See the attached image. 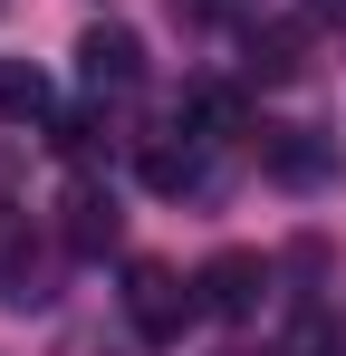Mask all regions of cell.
I'll use <instances>...</instances> for the list:
<instances>
[{"mask_svg": "<svg viewBox=\"0 0 346 356\" xmlns=\"http://www.w3.org/2000/svg\"><path fill=\"white\" fill-rule=\"evenodd\" d=\"M58 212H67V232H58V241H67V250H87V260L125 241V212H115V193H106V183H87V174L67 183V202H58Z\"/></svg>", "mask_w": 346, "mask_h": 356, "instance_id": "cell-4", "label": "cell"}, {"mask_svg": "<svg viewBox=\"0 0 346 356\" xmlns=\"http://www.w3.org/2000/svg\"><path fill=\"white\" fill-rule=\"evenodd\" d=\"M0 116L49 125V77H39V67H0Z\"/></svg>", "mask_w": 346, "mask_h": 356, "instance_id": "cell-7", "label": "cell"}, {"mask_svg": "<svg viewBox=\"0 0 346 356\" xmlns=\"http://www.w3.org/2000/svg\"><path fill=\"white\" fill-rule=\"evenodd\" d=\"M10 241H19V232H10V222H0V260H10Z\"/></svg>", "mask_w": 346, "mask_h": 356, "instance_id": "cell-9", "label": "cell"}, {"mask_svg": "<svg viewBox=\"0 0 346 356\" xmlns=\"http://www.w3.org/2000/svg\"><path fill=\"white\" fill-rule=\"evenodd\" d=\"M49 298H58V250H39V241L19 232V241H10V260H0V308L29 318V308H49Z\"/></svg>", "mask_w": 346, "mask_h": 356, "instance_id": "cell-5", "label": "cell"}, {"mask_svg": "<svg viewBox=\"0 0 346 356\" xmlns=\"http://www.w3.org/2000/svg\"><path fill=\"white\" fill-rule=\"evenodd\" d=\"M77 87L106 106V97H135L145 87V39L125 29V19H97L87 39H77Z\"/></svg>", "mask_w": 346, "mask_h": 356, "instance_id": "cell-2", "label": "cell"}, {"mask_svg": "<svg viewBox=\"0 0 346 356\" xmlns=\"http://www.w3.org/2000/svg\"><path fill=\"white\" fill-rule=\"evenodd\" d=\"M202 145H212V135H192V125L145 135V183H154V193H192V183H202Z\"/></svg>", "mask_w": 346, "mask_h": 356, "instance_id": "cell-6", "label": "cell"}, {"mask_svg": "<svg viewBox=\"0 0 346 356\" xmlns=\"http://www.w3.org/2000/svg\"><path fill=\"white\" fill-rule=\"evenodd\" d=\"M125 318H135V337L173 347V337L202 318V280H183V270H164V260H135V270H125Z\"/></svg>", "mask_w": 346, "mask_h": 356, "instance_id": "cell-1", "label": "cell"}, {"mask_svg": "<svg viewBox=\"0 0 346 356\" xmlns=\"http://www.w3.org/2000/svg\"><path fill=\"white\" fill-rule=\"evenodd\" d=\"M202 308H212V318H260V308H270V260H260V250L202 260Z\"/></svg>", "mask_w": 346, "mask_h": 356, "instance_id": "cell-3", "label": "cell"}, {"mask_svg": "<svg viewBox=\"0 0 346 356\" xmlns=\"http://www.w3.org/2000/svg\"><path fill=\"white\" fill-rule=\"evenodd\" d=\"M58 356H115V347H106V337H67Z\"/></svg>", "mask_w": 346, "mask_h": 356, "instance_id": "cell-8", "label": "cell"}]
</instances>
